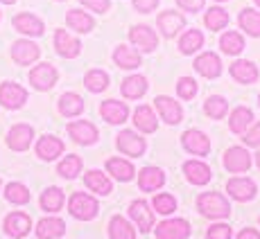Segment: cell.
I'll return each instance as SVG.
<instances>
[{"mask_svg": "<svg viewBox=\"0 0 260 239\" xmlns=\"http://www.w3.org/2000/svg\"><path fill=\"white\" fill-rule=\"evenodd\" d=\"M197 208L204 217L211 219H224L231 215V206L219 192H206L197 198Z\"/></svg>", "mask_w": 260, "mask_h": 239, "instance_id": "obj_1", "label": "cell"}, {"mask_svg": "<svg viewBox=\"0 0 260 239\" xmlns=\"http://www.w3.org/2000/svg\"><path fill=\"white\" fill-rule=\"evenodd\" d=\"M68 210L75 219L79 221H91V219L98 217V210H100V203L95 201L91 194H84V192H75L68 201Z\"/></svg>", "mask_w": 260, "mask_h": 239, "instance_id": "obj_2", "label": "cell"}, {"mask_svg": "<svg viewBox=\"0 0 260 239\" xmlns=\"http://www.w3.org/2000/svg\"><path fill=\"white\" fill-rule=\"evenodd\" d=\"M129 41L138 48V52H154L158 48V36L149 25H136V27H132Z\"/></svg>", "mask_w": 260, "mask_h": 239, "instance_id": "obj_3", "label": "cell"}, {"mask_svg": "<svg viewBox=\"0 0 260 239\" xmlns=\"http://www.w3.org/2000/svg\"><path fill=\"white\" fill-rule=\"evenodd\" d=\"M190 235V223L186 219H166L156 226V239H186Z\"/></svg>", "mask_w": 260, "mask_h": 239, "instance_id": "obj_4", "label": "cell"}, {"mask_svg": "<svg viewBox=\"0 0 260 239\" xmlns=\"http://www.w3.org/2000/svg\"><path fill=\"white\" fill-rule=\"evenodd\" d=\"M27 102V91L14 82L0 84V104L5 108H21Z\"/></svg>", "mask_w": 260, "mask_h": 239, "instance_id": "obj_5", "label": "cell"}, {"mask_svg": "<svg viewBox=\"0 0 260 239\" xmlns=\"http://www.w3.org/2000/svg\"><path fill=\"white\" fill-rule=\"evenodd\" d=\"M57 70L50 63H39L32 72H29V84H32L37 91H50V88L57 84Z\"/></svg>", "mask_w": 260, "mask_h": 239, "instance_id": "obj_6", "label": "cell"}, {"mask_svg": "<svg viewBox=\"0 0 260 239\" xmlns=\"http://www.w3.org/2000/svg\"><path fill=\"white\" fill-rule=\"evenodd\" d=\"M129 217L134 219V223L138 226L141 232H149L154 228V212L149 210V206L143 198L132 201V206H129Z\"/></svg>", "mask_w": 260, "mask_h": 239, "instance_id": "obj_7", "label": "cell"}, {"mask_svg": "<svg viewBox=\"0 0 260 239\" xmlns=\"http://www.w3.org/2000/svg\"><path fill=\"white\" fill-rule=\"evenodd\" d=\"M14 29L16 32H21V34H27V36H41L43 34V21L39 16H34V14H27V12H23V14H16L14 16Z\"/></svg>", "mask_w": 260, "mask_h": 239, "instance_id": "obj_8", "label": "cell"}, {"mask_svg": "<svg viewBox=\"0 0 260 239\" xmlns=\"http://www.w3.org/2000/svg\"><path fill=\"white\" fill-rule=\"evenodd\" d=\"M224 167L229 172H247L251 167V153L244 147H231L226 153H224Z\"/></svg>", "mask_w": 260, "mask_h": 239, "instance_id": "obj_9", "label": "cell"}, {"mask_svg": "<svg viewBox=\"0 0 260 239\" xmlns=\"http://www.w3.org/2000/svg\"><path fill=\"white\" fill-rule=\"evenodd\" d=\"M39 54H41V50H39L37 43L32 41H16L12 46V59L18 63V66H29V63H34L39 59Z\"/></svg>", "mask_w": 260, "mask_h": 239, "instance_id": "obj_10", "label": "cell"}, {"mask_svg": "<svg viewBox=\"0 0 260 239\" xmlns=\"http://www.w3.org/2000/svg\"><path fill=\"white\" fill-rule=\"evenodd\" d=\"M181 140H183L186 151H190L192 156H206V153L211 151V140H208L202 131H197V129H188Z\"/></svg>", "mask_w": 260, "mask_h": 239, "instance_id": "obj_11", "label": "cell"}, {"mask_svg": "<svg viewBox=\"0 0 260 239\" xmlns=\"http://www.w3.org/2000/svg\"><path fill=\"white\" fill-rule=\"evenodd\" d=\"M32 138H34V131L29 124H16V127L9 129L7 144H9V149H14V151H25V149L32 144Z\"/></svg>", "mask_w": 260, "mask_h": 239, "instance_id": "obj_12", "label": "cell"}, {"mask_svg": "<svg viewBox=\"0 0 260 239\" xmlns=\"http://www.w3.org/2000/svg\"><path fill=\"white\" fill-rule=\"evenodd\" d=\"M32 228V219H29L25 212H12V215L5 217V232L14 239H21L29 232Z\"/></svg>", "mask_w": 260, "mask_h": 239, "instance_id": "obj_13", "label": "cell"}, {"mask_svg": "<svg viewBox=\"0 0 260 239\" xmlns=\"http://www.w3.org/2000/svg\"><path fill=\"white\" fill-rule=\"evenodd\" d=\"M54 48H57V52L66 59H75L79 52H82V43H79L75 36H71L66 29H57V32H54Z\"/></svg>", "mask_w": 260, "mask_h": 239, "instance_id": "obj_14", "label": "cell"}, {"mask_svg": "<svg viewBox=\"0 0 260 239\" xmlns=\"http://www.w3.org/2000/svg\"><path fill=\"white\" fill-rule=\"evenodd\" d=\"M68 133H71V138L79 144H93L98 140V129H95V124L86 122V120L71 122L68 124Z\"/></svg>", "mask_w": 260, "mask_h": 239, "instance_id": "obj_15", "label": "cell"}, {"mask_svg": "<svg viewBox=\"0 0 260 239\" xmlns=\"http://www.w3.org/2000/svg\"><path fill=\"white\" fill-rule=\"evenodd\" d=\"M118 149L122 153H127V156L138 158V156H143V153H145V140L138 136V133H134V131H120Z\"/></svg>", "mask_w": 260, "mask_h": 239, "instance_id": "obj_16", "label": "cell"}, {"mask_svg": "<svg viewBox=\"0 0 260 239\" xmlns=\"http://www.w3.org/2000/svg\"><path fill=\"white\" fill-rule=\"evenodd\" d=\"M100 115L107 120L109 124H122L129 115V108L124 102H118V99H107L100 106Z\"/></svg>", "mask_w": 260, "mask_h": 239, "instance_id": "obj_17", "label": "cell"}, {"mask_svg": "<svg viewBox=\"0 0 260 239\" xmlns=\"http://www.w3.org/2000/svg\"><path fill=\"white\" fill-rule=\"evenodd\" d=\"M226 192L236 201H251L256 196V183L251 178H231L226 183Z\"/></svg>", "mask_w": 260, "mask_h": 239, "instance_id": "obj_18", "label": "cell"}, {"mask_svg": "<svg viewBox=\"0 0 260 239\" xmlns=\"http://www.w3.org/2000/svg\"><path fill=\"white\" fill-rule=\"evenodd\" d=\"M194 70L199 74H204V77H208V79H215V77H219V72H222V61H219L217 54L204 52V54H199L197 61H194Z\"/></svg>", "mask_w": 260, "mask_h": 239, "instance_id": "obj_19", "label": "cell"}, {"mask_svg": "<svg viewBox=\"0 0 260 239\" xmlns=\"http://www.w3.org/2000/svg\"><path fill=\"white\" fill-rule=\"evenodd\" d=\"M154 102H156V108H158V113H161V117L166 120L168 124H179L183 120L181 106H179V102H174L172 97L161 95V97L154 99Z\"/></svg>", "mask_w": 260, "mask_h": 239, "instance_id": "obj_20", "label": "cell"}, {"mask_svg": "<svg viewBox=\"0 0 260 239\" xmlns=\"http://www.w3.org/2000/svg\"><path fill=\"white\" fill-rule=\"evenodd\" d=\"M183 25H186V18L179 12H172V9H168V12H163L161 16H158V29H161L163 36H168V38L179 34V29H183Z\"/></svg>", "mask_w": 260, "mask_h": 239, "instance_id": "obj_21", "label": "cell"}, {"mask_svg": "<svg viewBox=\"0 0 260 239\" xmlns=\"http://www.w3.org/2000/svg\"><path fill=\"white\" fill-rule=\"evenodd\" d=\"M166 183V174L161 172L158 167H145L138 174V185H141L143 192H154Z\"/></svg>", "mask_w": 260, "mask_h": 239, "instance_id": "obj_22", "label": "cell"}, {"mask_svg": "<svg viewBox=\"0 0 260 239\" xmlns=\"http://www.w3.org/2000/svg\"><path fill=\"white\" fill-rule=\"evenodd\" d=\"M66 232V223L57 217H46L39 221L37 226V237L39 239H57Z\"/></svg>", "mask_w": 260, "mask_h": 239, "instance_id": "obj_23", "label": "cell"}, {"mask_svg": "<svg viewBox=\"0 0 260 239\" xmlns=\"http://www.w3.org/2000/svg\"><path fill=\"white\" fill-rule=\"evenodd\" d=\"M183 172H186L188 181L192 183V185H206L213 176L211 167L204 165V163H199V161H188L186 165H183Z\"/></svg>", "mask_w": 260, "mask_h": 239, "instance_id": "obj_24", "label": "cell"}, {"mask_svg": "<svg viewBox=\"0 0 260 239\" xmlns=\"http://www.w3.org/2000/svg\"><path fill=\"white\" fill-rule=\"evenodd\" d=\"M61 151H63V142L54 136H43L37 142V156L43 158V161H54L57 156H61Z\"/></svg>", "mask_w": 260, "mask_h": 239, "instance_id": "obj_25", "label": "cell"}, {"mask_svg": "<svg viewBox=\"0 0 260 239\" xmlns=\"http://www.w3.org/2000/svg\"><path fill=\"white\" fill-rule=\"evenodd\" d=\"M113 61H116L120 68H124V70H132V68L141 66V52L129 46H118L113 50Z\"/></svg>", "mask_w": 260, "mask_h": 239, "instance_id": "obj_26", "label": "cell"}, {"mask_svg": "<svg viewBox=\"0 0 260 239\" xmlns=\"http://www.w3.org/2000/svg\"><path fill=\"white\" fill-rule=\"evenodd\" d=\"M84 183H86L88 190L95 192V194H100V196H109V194H111V181H109V178L104 176L100 169H91V172H86Z\"/></svg>", "mask_w": 260, "mask_h": 239, "instance_id": "obj_27", "label": "cell"}, {"mask_svg": "<svg viewBox=\"0 0 260 239\" xmlns=\"http://www.w3.org/2000/svg\"><path fill=\"white\" fill-rule=\"evenodd\" d=\"M134 124H136V129L143 133H154L158 129V120L149 106H138L136 111H134Z\"/></svg>", "mask_w": 260, "mask_h": 239, "instance_id": "obj_28", "label": "cell"}, {"mask_svg": "<svg viewBox=\"0 0 260 239\" xmlns=\"http://www.w3.org/2000/svg\"><path fill=\"white\" fill-rule=\"evenodd\" d=\"M107 172L113 174V178H118V181L127 183L134 178V174H136V169L129 161H122V158H109L107 161Z\"/></svg>", "mask_w": 260, "mask_h": 239, "instance_id": "obj_29", "label": "cell"}, {"mask_svg": "<svg viewBox=\"0 0 260 239\" xmlns=\"http://www.w3.org/2000/svg\"><path fill=\"white\" fill-rule=\"evenodd\" d=\"M231 74L233 79L240 84H253L258 79V68L253 66L251 61H244V59H240L231 66Z\"/></svg>", "mask_w": 260, "mask_h": 239, "instance_id": "obj_30", "label": "cell"}, {"mask_svg": "<svg viewBox=\"0 0 260 239\" xmlns=\"http://www.w3.org/2000/svg\"><path fill=\"white\" fill-rule=\"evenodd\" d=\"M66 23H68V27L75 29V32H79V34H86V32H91L93 29V18L88 16L86 12H82V9H71V12L66 14Z\"/></svg>", "mask_w": 260, "mask_h": 239, "instance_id": "obj_31", "label": "cell"}, {"mask_svg": "<svg viewBox=\"0 0 260 239\" xmlns=\"http://www.w3.org/2000/svg\"><path fill=\"white\" fill-rule=\"evenodd\" d=\"M82 111H84V99L79 95H75V93H63V95L59 97V113H61V115L75 117Z\"/></svg>", "mask_w": 260, "mask_h": 239, "instance_id": "obj_32", "label": "cell"}, {"mask_svg": "<svg viewBox=\"0 0 260 239\" xmlns=\"http://www.w3.org/2000/svg\"><path fill=\"white\" fill-rule=\"evenodd\" d=\"M147 91V79L141 77V74H132L122 82V95L127 99H138L145 95Z\"/></svg>", "mask_w": 260, "mask_h": 239, "instance_id": "obj_33", "label": "cell"}, {"mask_svg": "<svg viewBox=\"0 0 260 239\" xmlns=\"http://www.w3.org/2000/svg\"><path fill=\"white\" fill-rule=\"evenodd\" d=\"M109 235L111 239H136V228L122 217H113L109 223Z\"/></svg>", "mask_w": 260, "mask_h": 239, "instance_id": "obj_34", "label": "cell"}, {"mask_svg": "<svg viewBox=\"0 0 260 239\" xmlns=\"http://www.w3.org/2000/svg\"><path fill=\"white\" fill-rule=\"evenodd\" d=\"M253 122V113L249 111V108L240 106L236 111L231 113V120H229V127H231L233 133H244L247 131V127Z\"/></svg>", "mask_w": 260, "mask_h": 239, "instance_id": "obj_35", "label": "cell"}, {"mask_svg": "<svg viewBox=\"0 0 260 239\" xmlns=\"http://www.w3.org/2000/svg\"><path fill=\"white\" fill-rule=\"evenodd\" d=\"M63 206V192L59 187H48L41 194V208L46 212H59Z\"/></svg>", "mask_w": 260, "mask_h": 239, "instance_id": "obj_36", "label": "cell"}, {"mask_svg": "<svg viewBox=\"0 0 260 239\" xmlns=\"http://www.w3.org/2000/svg\"><path fill=\"white\" fill-rule=\"evenodd\" d=\"M240 27L249 36H260V14L256 9H242V14H240Z\"/></svg>", "mask_w": 260, "mask_h": 239, "instance_id": "obj_37", "label": "cell"}, {"mask_svg": "<svg viewBox=\"0 0 260 239\" xmlns=\"http://www.w3.org/2000/svg\"><path fill=\"white\" fill-rule=\"evenodd\" d=\"M202 46H204V34L199 32V29H188V32L181 36V41H179V48H181L183 54L197 52Z\"/></svg>", "mask_w": 260, "mask_h": 239, "instance_id": "obj_38", "label": "cell"}, {"mask_svg": "<svg viewBox=\"0 0 260 239\" xmlns=\"http://www.w3.org/2000/svg\"><path fill=\"white\" fill-rule=\"evenodd\" d=\"M84 84H86V88L91 93H102V91H107V86H109V74L95 68V70H88L86 72V77H84Z\"/></svg>", "mask_w": 260, "mask_h": 239, "instance_id": "obj_39", "label": "cell"}, {"mask_svg": "<svg viewBox=\"0 0 260 239\" xmlns=\"http://www.w3.org/2000/svg\"><path fill=\"white\" fill-rule=\"evenodd\" d=\"M204 23H206L208 29L217 32V29H224L229 25V14L224 12L222 7H211L206 12V18H204Z\"/></svg>", "mask_w": 260, "mask_h": 239, "instance_id": "obj_40", "label": "cell"}, {"mask_svg": "<svg viewBox=\"0 0 260 239\" xmlns=\"http://www.w3.org/2000/svg\"><path fill=\"white\" fill-rule=\"evenodd\" d=\"M5 198L9 203H16V206H25L29 201V190L23 185V183H9L5 187Z\"/></svg>", "mask_w": 260, "mask_h": 239, "instance_id": "obj_41", "label": "cell"}, {"mask_svg": "<svg viewBox=\"0 0 260 239\" xmlns=\"http://www.w3.org/2000/svg\"><path fill=\"white\" fill-rule=\"evenodd\" d=\"M204 111H206V115H211L213 120H222L224 115H226V111H229V102L224 97H219V95H213V97L206 99Z\"/></svg>", "mask_w": 260, "mask_h": 239, "instance_id": "obj_42", "label": "cell"}, {"mask_svg": "<svg viewBox=\"0 0 260 239\" xmlns=\"http://www.w3.org/2000/svg\"><path fill=\"white\" fill-rule=\"evenodd\" d=\"M219 46L226 54H240L244 50V38L238 32H226L219 38Z\"/></svg>", "mask_w": 260, "mask_h": 239, "instance_id": "obj_43", "label": "cell"}, {"mask_svg": "<svg viewBox=\"0 0 260 239\" xmlns=\"http://www.w3.org/2000/svg\"><path fill=\"white\" fill-rule=\"evenodd\" d=\"M59 174L63 178H75L79 172H82V158L79 156H66L61 163H59Z\"/></svg>", "mask_w": 260, "mask_h": 239, "instance_id": "obj_44", "label": "cell"}, {"mask_svg": "<svg viewBox=\"0 0 260 239\" xmlns=\"http://www.w3.org/2000/svg\"><path fill=\"white\" fill-rule=\"evenodd\" d=\"M152 206L158 215H170V212L177 210V198H174L172 194H156L154 201H152Z\"/></svg>", "mask_w": 260, "mask_h": 239, "instance_id": "obj_45", "label": "cell"}, {"mask_svg": "<svg viewBox=\"0 0 260 239\" xmlns=\"http://www.w3.org/2000/svg\"><path fill=\"white\" fill-rule=\"evenodd\" d=\"M177 91H179V97L181 99H192L197 95V82L192 77H181L177 84Z\"/></svg>", "mask_w": 260, "mask_h": 239, "instance_id": "obj_46", "label": "cell"}, {"mask_svg": "<svg viewBox=\"0 0 260 239\" xmlns=\"http://www.w3.org/2000/svg\"><path fill=\"white\" fill-rule=\"evenodd\" d=\"M206 239H231V228L226 223H215V226L208 228Z\"/></svg>", "mask_w": 260, "mask_h": 239, "instance_id": "obj_47", "label": "cell"}, {"mask_svg": "<svg viewBox=\"0 0 260 239\" xmlns=\"http://www.w3.org/2000/svg\"><path fill=\"white\" fill-rule=\"evenodd\" d=\"M247 144H251V147H260V122L256 124L253 129H249V131H244V138H242Z\"/></svg>", "mask_w": 260, "mask_h": 239, "instance_id": "obj_48", "label": "cell"}, {"mask_svg": "<svg viewBox=\"0 0 260 239\" xmlns=\"http://www.w3.org/2000/svg\"><path fill=\"white\" fill-rule=\"evenodd\" d=\"M79 3L84 5V7H88V9H93V12H98V14H104L109 9V0H79Z\"/></svg>", "mask_w": 260, "mask_h": 239, "instance_id": "obj_49", "label": "cell"}, {"mask_svg": "<svg viewBox=\"0 0 260 239\" xmlns=\"http://www.w3.org/2000/svg\"><path fill=\"white\" fill-rule=\"evenodd\" d=\"M156 5H158V0H134V7L141 14H149L152 9H156Z\"/></svg>", "mask_w": 260, "mask_h": 239, "instance_id": "obj_50", "label": "cell"}, {"mask_svg": "<svg viewBox=\"0 0 260 239\" xmlns=\"http://www.w3.org/2000/svg\"><path fill=\"white\" fill-rule=\"evenodd\" d=\"M177 5L181 9H186V12H199V9L204 7V0H177Z\"/></svg>", "mask_w": 260, "mask_h": 239, "instance_id": "obj_51", "label": "cell"}, {"mask_svg": "<svg viewBox=\"0 0 260 239\" xmlns=\"http://www.w3.org/2000/svg\"><path fill=\"white\" fill-rule=\"evenodd\" d=\"M238 239H260V232L253 230V228H244V230L238 235Z\"/></svg>", "mask_w": 260, "mask_h": 239, "instance_id": "obj_52", "label": "cell"}, {"mask_svg": "<svg viewBox=\"0 0 260 239\" xmlns=\"http://www.w3.org/2000/svg\"><path fill=\"white\" fill-rule=\"evenodd\" d=\"M0 3H5V5H14L16 0H0Z\"/></svg>", "mask_w": 260, "mask_h": 239, "instance_id": "obj_53", "label": "cell"}, {"mask_svg": "<svg viewBox=\"0 0 260 239\" xmlns=\"http://www.w3.org/2000/svg\"><path fill=\"white\" fill-rule=\"evenodd\" d=\"M256 165L260 167V153H256Z\"/></svg>", "mask_w": 260, "mask_h": 239, "instance_id": "obj_54", "label": "cell"}, {"mask_svg": "<svg viewBox=\"0 0 260 239\" xmlns=\"http://www.w3.org/2000/svg\"><path fill=\"white\" fill-rule=\"evenodd\" d=\"M253 3H256V5H258V7H260V0H253Z\"/></svg>", "mask_w": 260, "mask_h": 239, "instance_id": "obj_55", "label": "cell"}, {"mask_svg": "<svg viewBox=\"0 0 260 239\" xmlns=\"http://www.w3.org/2000/svg\"><path fill=\"white\" fill-rule=\"evenodd\" d=\"M258 99H260V97H258Z\"/></svg>", "mask_w": 260, "mask_h": 239, "instance_id": "obj_56", "label": "cell"}]
</instances>
